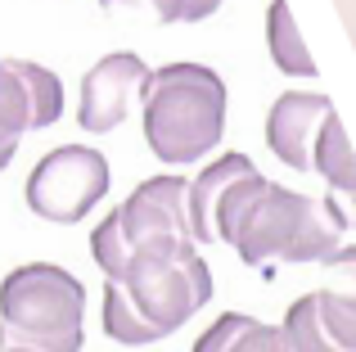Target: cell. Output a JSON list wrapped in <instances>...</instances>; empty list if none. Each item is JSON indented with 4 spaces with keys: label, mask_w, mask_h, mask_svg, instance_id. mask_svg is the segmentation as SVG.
<instances>
[{
    "label": "cell",
    "mask_w": 356,
    "mask_h": 352,
    "mask_svg": "<svg viewBox=\"0 0 356 352\" xmlns=\"http://www.w3.org/2000/svg\"><path fill=\"white\" fill-rule=\"evenodd\" d=\"M212 298V271L194 244L145 248L104 285V335L127 348L176 335Z\"/></svg>",
    "instance_id": "cell-1"
},
{
    "label": "cell",
    "mask_w": 356,
    "mask_h": 352,
    "mask_svg": "<svg viewBox=\"0 0 356 352\" xmlns=\"http://www.w3.org/2000/svg\"><path fill=\"white\" fill-rule=\"evenodd\" d=\"M140 104H145L149 150L172 168L217 150L221 131H226V81L203 63L149 68Z\"/></svg>",
    "instance_id": "cell-2"
},
{
    "label": "cell",
    "mask_w": 356,
    "mask_h": 352,
    "mask_svg": "<svg viewBox=\"0 0 356 352\" xmlns=\"http://www.w3.org/2000/svg\"><path fill=\"white\" fill-rule=\"evenodd\" d=\"M339 217L330 203L312 194L284 190L275 181H261L257 194L243 203V212L230 221L221 244L239 248L248 266L266 262H325L339 253Z\"/></svg>",
    "instance_id": "cell-3"
},
{
    "label": "cell",
    "mask_w": 356,
    "mask_h": 352,
    "mask_svg": "<svg viewBox=\"0 0 356 352\" xmlns=\"http://www.w3.org/2000/svg\"><path fill=\"white\" fill-rule=\"evenodd\" d=\"M86 289L54 262H27L0 280V348L81 352Z\"/></svg>",
    "instance_id": "cell-4"
},
{
    "label": "cell",
    "mask_w": 356,
    "mask_h": 352,
    "mask_svg": "<svg viewBox=\"0 0 356 352\" xmlns=\"http://www.w3.org/2000/svg\"><path fill=\"white\" fill-rule=\"evenodd\" d=\"M172 244H194L190 230V181L181 176H149L131 190L127 203H118L90 235L99 271L118 275L145 248H172Z\"/></svg>",
    "instance_id": "cell-5"
},
{
    "label": "cell",
    "mask_w": 356,
    "mask_h": 352,
    "mask_svg": "<svg viewBox=\"0 0 356 352\" xmlns=\"http://www.w3.org/2000/svg\"><path fill=\"white\" fill-rule=\"evenodd\" d=\"M108 194V159L90 145L50 150L27 176V208L45 221H81Z\"/></svg>",
    "instance_id": "cell-6"
},
{
    "label": "cell",
    "mask_w": 356,
    "mask_h": 352,
    "mask_svg": "<svg viewBox=\"0 0 356 352\" xmlns=\"http://www.w3.org/2000/svg\"><path fill=\"white\" fill-rule=\"evenodd\" d=\"M266 181L252 159L243 154H226V159L208 163L190 181V230L194 244H221L230 230V221L243 212V203L257 194V185Z\"/></svg>",
    "instance_id": "cell-7"
},
{
    "label": "cell",
    "mask_w": 356,
    "mask_h": 352,
    "mask_svg": "<svg viewBox=\"0 0 356 352\" xmlns=\"http://www.w3.org/2000/svg\"><path fill=\"white\" fill-rule=\"evenodd\" d=\"M63 113V81L50 68L27 59H0V136L18 141L23 131L59 122Z\"/></svg>",
    "instance_id": "cell-8"
},
{
    "label": "cell",
    "mask_w": 356,
    "mask_h": 352,
    "mask_svg": "<svg viewBox=\"0 0 356 352\" xmlns=\"http://www.w3.org/2000/svg\"><path fill=\"white\" fill-rule=\"evenodd\" d=\"M149 81V68L140 54L131 50H118V54H104V59L95 63V68L81 77V104H77V122L81 131H113V127L127 122L131 104L140 99V90H145Z\"/></svg>",
    "instance_id": "cell-9"
},
{
    "label": "cell",
    "mask_w": 356,
    "mask_h": 352,
    "mask_svg": "<svg viewBox=\"0 0 356 352\" xmlns=\"http://www.w3.org/2000/svg\"><path fill=\"white\" fill-rule=\"evenodd\" d=\"M284 339L293 352H356V303L312 289L284 312Z\"/></svg>",
    "instance_id": "cell-10"
},
{
    "label": "cell",
    "mask_w": 356,
    "mask_h": 352,
    "mask_svg": "<svg viewBox=\"0 0 356 352\" xmlns=\"http://www.w3.org/2000/svg\"><path fill=\"white\" fill-rule=\"evenodd\" d=\"M334 113V104L325 95H302V90H284V95L270 104L266 113V145L275 150L280 163L298 172H316L312 168V150H316V136H321L325 118Z\"/></svg>",
    "instance_id": "cell-11"
},
{
    "label": "cell",
    "mask_w": 356,
    "mask_h": 352,
    "mask_svg": "<svg viewBox=\"0 0 356 352\" xmlns=\"http://www.w3.org/2000/svg\"><path fill=\"white\" fill-rule=\"evenodd\" d=\"M312 168L325 176L330 185V212L339 217V226H356V150L343 131V118L330 113L316 136V150H312Z\"/></svg>",
    "instance_id": "cell-12"
},
{
    "label": "cell",
    "mask_w": 356,
    "mask_h": 352,
    "mask_svg": "<svg viewBox=\"0 0 356 352\" xmlns=\"http://www.w3.org/2000/svg\"><path fill=\"white\" fill-rule=\"evenodd\" d=\"M194 352H293L284 339V326H266L243 312H226L199 335Z\"/></svg>",
    "instance_id": "cell-13"
},
{
    "label": "cell",
    "mask_w": 356,
    "mask_h": 352,
    "mask_svg": "<svg viewBox=\"0 0 356 352\" xmlns=\"http://www.w3.org/2000/svg\"><path fill=\"white\" fill-rule=\"evenodd\" d=\"M266 50H270L280 72H289V77H316V59L302 45V32H298L293 14H289V0H270V9H266Z\"/></svg>",
    "instance_id": "cell-14"
},
{
    "label": "cell",
    "mask_w": 356,
    "mask_h": 352,
    "mask_svg": "<svg viewBox=\"0 0 356 352\" xmlns=\"http://www.w3.org/2000/svg\"><path fill=\"white\" fill-rule=\"evenodd\" d=\"M108 14H145L154 23H203L221 0H99Z\"/></svg>",
    "instance_id": "cell-15"
},
{
    "label": "cell",
    "mask_w": 356,
    "mask_h": 352,
    "mask_svg": "<svg viewBox=\"0 0 356 352\" xmlns=\"http://www.w3.org/2000/svg\"><path fill=\"white\" fill-rule=\"evenodd\" d=\"M325 289L339 294V298L356 303V244L339 248L334 257H325Z\"/></svg>",
    "instance_id": "cell-16"
},
{
    "label": "cell",
    "mask_w": 356,
    "mask_h": 352,
    "mask_svg": "<svg viewBox=\"0 0 356 352\" xmlns=\"http://www.w3.org/2000/svg\"><path fill=\"white\" fill-rule=\"evenodd\" d=\"M334 9H339L343 27H348V36H352V45H356V0H334Z\"/></svg>",
    "instance_id": "cell-17"
},
{
    "label": "cell",
    "mask_w": 356,
    "mask_h": 352,
    "mask_svg": "<svg viewBox=\"0 0 356 352\" xmlns=\"http://www.w3.org/2000/svg\"><path fill=\"white\" fill-rule=\"evenodd\" d=\"M14 150H18V141H5V136H0V172L9 168V159H14Z\"/></svg>",
    "instance_id": "cell-18"
},
{
    "label": "cell",
    "mask_w": 356,
    "mask_h": 352,
    "mask_svg": "<svg viewBox=\"0 0 356 352\" xmlns=\"http://www.w3.org/2000/svg\"><path fill=\"white\" fill-rule=\"evenodd\" d=\"M0 352H23V348H0Z\"/></svg>",
    "instance_id": "cell-19"
}]
</instances>
